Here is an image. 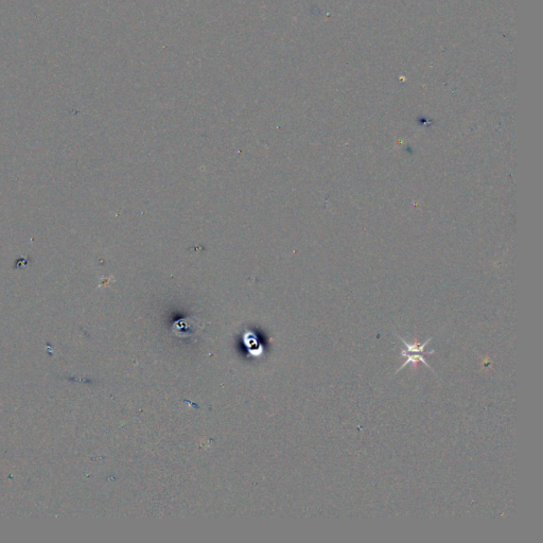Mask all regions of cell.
<instances>
[{"label":"cell","instance_id":"1","mask_svg":"<svg viewBox=\"0 0 543 543\" xmlns=\"http://www.w3.org/2000/svg\"><path fill=\"white\" fill-rule=\"evenodd\" d=\"M199 329L200 325L198 322H194L193 318H186L173 324L172 333L178 337H191Z\"/></svg>","mask_w":543,"mask_h":543},{"label":"cell","instance_id":"2","mask_svg":"<svg viewBox=\"0 0 543 543\" xmlns=\"http://www.w3.org/2000/svg\"><path fill=\"white\" fill-rule=\"evenodd\" d=\"M401 355H402L404 358H407V361H405L404 364L401 366V367L399 368V370L402 369L403 367H405V366H407L409 363H415V362H418V361L422 362L424 365L427 366V367H429V368H431V369H433V368H432L431 366L429 365V363L426 361V359H424L421 355H419V353H410V352H403V351H402V352H401Z\"/></svg>","mask_w":543,"mask_h":543},{"label":"cell","instance_id":"3","mask_svg":"<svg viewBox=\"0 0 543 543\" xmlns=\"http://www.w3.org/2000/svg\"><path fill=\"white\" fill-rule=\"evenodd\" d=\"M402 341V343L404 344L405 346V350H403V352H410V353H420V352H424V348L427 347V345L431 342V338H429L428 341L426 343H423L421 345L417 344V343H414V344H409L407 341H405L404 338L402 337H399ZM428 352V351H427Z\"/></svg>","mask_w":543,"mask_h":543}]
</instances>
